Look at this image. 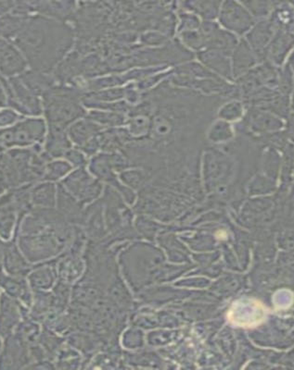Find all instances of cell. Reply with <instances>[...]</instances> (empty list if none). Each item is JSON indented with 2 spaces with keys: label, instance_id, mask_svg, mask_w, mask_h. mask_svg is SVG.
I'll return each instance as SVG.
<instances>
[{
  "label": "cell",
  "instance_id": "cell-1",
  "mask_svg": "<svg viewBox=\"0 0 294 370\" xmlns=\"http://www.w3.org/2000/svg\"><path fill=\"white\" fill-rule=\"evenodd\" d=\"M11 42L26 58L31 70L51 75L71 50L75 36L66 23L32 15Z\"/></svg>",
  "mask_w": 294,
  "mask_h": 370
},
{
  "label": "cell",
  "instance_id": "cell-2",
  "mask_svg": "<svg viewBox=\"0 0 294 370\" xmlns=\"http://www.w3.org/2000/svg\"><path fill=\"white\" fill-rule=\"evenodd\" d=\"M81 91L73 87L54 85L41 97L43 113L48 125L68 128L87 116L82 105Z\"/></svg>",
  "mask_w": 294,
  "mask_h": 370
},
{
  "label": "cell",
  "instance_id": "cell-3",
  "mask_svg": "<svg viewBox=\"0 0 294 370\" xmlns=\"http://www.w3.org/2000/svg\"><path fill=\"white\" fill-rule=\"evenodd\" d=\"M16 243L24 258L31 264L51 261L58 256L68 244V237L54 232L43 234L17 235Z\"/></svg>",
  "mask_w": 294,
  "mask_h": 370
},
{
  "label": "cell",
  "instance_id": "cell-4",
  "mask_svg": "<svg viewBox=\"0 0 294 370\" xmlns=\"http://www.w3.org/2000/svg\"><path fill=\"white\" fill-rule=\"evenodd\" d=\"M47 121L39 117L24 118L14 126L0 129V146L5 151L42 145L47 136Z\"/></svg>",
  "mask_w": 294,
  "mask_h": 370
},
{
  "label": "cell",
  "instance_id": "cell-5",
  "mask_svg": "<svg viewBox=\"0 0 294 370\" xmlns=\"http://www.w3.org/2000/svg\"><path fill=\"white\" fill-rule=\"evenodd\" d=\"M6 97L7 107L21 115L29 117H39L43 113L41 97L33 94L28 88L21 82L19 77L6 79L0 75Z\"/></svg>",
  "mask_w": 294,
  "mask_h": 370
},
{
  "label": "cell",
  "instance_id": "cell-6",
  "mask_svg": "<svg viewBox=\"0 0 294 370\" xmlns=\"http://www.w3.org/2000/svg\"><path fill=\"white\" fill-rule=\"evenodd\" d=\"M219 26L236 36H245L253 28L256 21L241 2L223 1L219 17Z\"/></svg>",
  "mask_w": 294,
  "mask_h": 370
},
{
  "label": "cell",
  "instance_id": "cell-7",
  "mask_svg": "<svg viewBox=\"0 0 294 370\" xmlns=\"http://www.w3.org/2000/svg\"><path fill=\"white\" fill-rule=\"evenodd\" d=\"M243 130L253 136L263 137L278 133L285 128L283 118L278 117L268 110L252 108L249 109L241 121Z\"/></svg>",
  "mask_w": 294,
  "mask_h": 370
},
{
  "label": "cell",
  "instance_id": "cell-8",
  "mask_svg": "<svg viewBox=\"0 0 294 370\" xmlns=\"http://www.w3.org/2000/svg\"><path fill=\"white\" fill-rule=\"evenodd\" d=\"M32 363L29 345L12 333L4 339L0 353V369H26Z\"/></svg>",
  "mask_w": 294,
  "mask_h": 370
},
{
  "label": "cell",
  "instance_id": "cell-9",
  "mask_svg": "<svg viewBox=\"0 0 294 370\" xmlns=\"http://www.w3.org/2000/svg\"><path fill=\"white\" fill-rule=\"evenodd\" d=\"M29 317V308L2 293L0 295V337L12 334L23 319Z\"/></svg>",
  "mask_w": 294,
  "mask_h": 370
},
{
  "label": "cell",
  "instance_id": "cell-10",
  "mask_svg": "<svg viewBox=\"0 0 294 370\" xmlns=\"http://www.w3.org/2000/svg\"><path fill=\"white\" fill-rule=\"evenodd\" d=\"M26 58L11 41L0 38V75L6 79L18 77L27 70Z\"/></svg>",
  "mask_w": 294,
  "mask_h": 370
},
{
  "label": "cell",
  "instance_id": "cell-11",
  "mask_svg": "<svg viewBox=\"0 0 294 370\" xmlns=\"http://www.w3.org/2000/svg\"><path fill=\"white\" fill-rule=\"evenodd\" d=\"M277 31V27L268 18V19L257 21L249 33L245 35V41L252 48L260 62L266 60V51Z\"/></svg>",
  "mask_w": 294,
  "mask_h": 370
},
{
  "label": "cell",
  "instance_id": "cell-12",
  "mask_svg": "<svg viewBox=\"0 0 294 370\" xmlns=\"http://www.w3.org/2000/svg\"><path fill=\"white\" fill-rule=\"evenodd\" d=\"M33 265L24 258L16 240L5 241L2 256V271L11 276L27 278Z\"/></svg>",
  "mask_w": 294,
  "mask_h": 370
},
{
  "label": "cell",
  "instance_id": "cell-13",
  "mask_svg": "<svg viewBox=\"0 0 294 370\" xmlns=\"http://www.w3.org/2000/svg\"><path fill=\"white\" fill-rule=\"evenodd\" d=\"M18 224V214L12 191L0 195V238L4 241L14 239Z\"/></svg>",
  "mask_w": 294,
  "mask_h": 370
},
{
  "label": "cell",
  "instance_id": "cell-14",
  "mask_svg": "<svg viewBox=\"0 0 294 370\" xmlns=\"http://www.w3.org/2000/svg\"><path fill=\"white\" fill-rule=\"evenodd\" d=\"M0 289L3 293L15 299L24 307L31 308L33 302V290L26 278L11 276L0 271Z\"/></svg>",
  "mask_w": 294,
  "mask_h": 370
},
{
  "label": "cell",
  "instance_id": "cell-15",
  "mask_svg": "<svg viewBox=\"0 0 294 370\" xmlns=\"http://www.w3.org/2000/svg\"><path fill=\"white\" fill-rule=\"evenodd\" d=\"M231 60L234 81L256 68L260 63L258 58L256 57L243 38H241L238 45H236L235 50L232 52Z\"/></svg>",
  "mask_w": 294,
  "mask_h": 370
},
{
  "label": "cell",
  "instance_id": "cell-16",
  "mask_svg": "<svg viewBox=\"0 0 294 370\" xmlns=\"http://www.w3.org/2000/svg\"><path fill=\"white\" fill-rule=\"evenodd\" d=\"M196 56H197L199 62L203 64L214 75L226 82H234L233 76H232L231 57L226 56L221 52L212 50L197 52Z\"/></svg>",
  "mask_w": 294,
  "mask_h": 370
},
{
  "label": "cell",
  "instance_id": "cell-17",
  "mask_svg": "<svg viewBox=\"0 0 294 370\" xmlns=\"http://www.w3.org/2000/svg\"><path fill=\"white\" fill-rule=\"evenodd\" d=\"M32 290H48L57 279L56 261H48L33 266L26 278Z\"/></svg>",
  "mask_w": 294,
  "mask_h": 370
},
{
  "label": "cell",
  "instance_id": "cell-18",
  "mask_svg": "<svg viewBox=\"0 0 294 370\" xmlns=\"http://www.w3.org/2000/svg\"><path fill=\"white\" fill-rule=\"evenodd\" d=\"M293 31L278 29L266 51V60L273 66L281 67L293 48Z\"/></svg>",
  "mask_w": 294,
  "mask_h": 370
},
{
  "label": "cell",
  "instance_id": "cell-19",
  "mask_svg": "<svg viewBox=\"0 0 294 370\" xmlns=\"http://www.w3.org/2000/svg\"><path fill=\"white\" fill-rule=\"evenodd\" d=\"M45 152L53 160L64 157L66 152L72 148L71 141L67 134V128L48 125L47 136H46Z\"/></svg>",
  "mask_w": 294,
  "mask_h": 370
},
{
  "label": "cell",
  "instance_id": "cell-20",
  "mask_svg": "<svg viewBox=\"0 0 294 370\" xmlns=\"http://www.w3.org/2000/svg\"><path fill=\"white\" fill-rule=\"evenodd\" d=\"M103 130L105 129L85 117L69 125L67 128V134L70 141L81 148L88 141Z\"/></svg>",
  "mask_w": 294,
  "mask_h": 370
},
{
  "label": "cell",
  "instance_id": "cell-21",
  "mask_svg": "<svg viewBox=\"0 0 294 370\" xmlns=\"http://www.w3.org/2000/svg\"><path fill=\"white\" fill-rule=\"evenodd\" d=\"M20 80L36 97H41L53 87L55 79L53 75L48 73L36 72L33 70H26V72L18 76Z\"/></svg>",
  "mask_w": 294,
  "mask_h": 370
},
{
  "label": "cell",
  "instance_id": "cell-22",
  "mask_svg": "<svg viewBox=\"0 0 294 370\" xmlns=\"http://www.w3.org/2000/svg\"><path fill=\"white\" fill-rule=\"evenodd\" d=\"M57 186L51 182L33 183L31 188V201L33 207L54 209L56 206Z\"/></svg>",
  "mask_w": 294,
  "mask_h": 370
},
{
  "label": "cell",
  "instance_id": "cell-23",
  "mask_svg": "<svg viewBox=\"0 0 294 370\" xmlns=\"http://www.w3.org/2000/svg\"><path fill=\"white\" fill-rule=\"evenodd\" d=\"M238 40L240 39L238 38V36L219 27L214 33V35L208 39L205 50L219 51L226 56L231 57L232 52L235 50L236 45H238Z\"/></svg>",
  "mask_w": 294,
  "mask_h": 370
},
{
  "label": "cell",
  "instance_id": "cell-24",
  "mask_svg": "<svg viewBox=\"0 0 294 370\" xmlns=\"http://www.w3.org/2000/svg\"><path fill=\"white\" fill-rule=\"evenodd\" d=\"M221 3L222 1L204 0V1H185L180 4L182 5V10L192 12L201 20L214 21L219 17Z\"/></svg>",
  "mask_w": 294,
  "mask_h": 370
},
{
  "label": "cell",
  "instance_id": "cell-25",
  "mask_svg": "<svg viewBox=\"0 0 294 370\" xmlns=\"http://www.w3.org/2000/svg\"><path fill=\"white\" fill-rule=\"evenodd\" d=\"M235 126L228 121L216 119L211 124L206 131V139L213 143H226L234 141Z\"/></svg>",
  "mask_w": 294,
  "mask_h": 370
},
{
  "label": "cell",
  "instance_id": "cell-26",
  "mask_svg": "<svg viewBox=\"0 0 294 370\" xmlns=\"http://www.w3.org/2000/svg\"><path fill=\"white\" fill-rule=\"evenodd\" d=\"M90 121L95 122L104 129L125 126L127 124V116L122 113L109 111V110L92 109L85 116Z\"/></svg>",
  "mask_w": 294,
  "mask_h": 370
},
{
  "label": "cell",
  "instance_id": "cell-27",
  "mask_svg": "<svg viewBox=\"0 0 294 370\" xmlns=\"http://www.w3.org/2000/svg\"><path fill=\"white\" fill-rule=\"evenodd\" d=\"M88 176L84 170H75V173L70 174L67 178L63 180L61 185L78 200L82 201L87 200L88 190L90 187H87Z\"/></svg>",
  "mask_w": 294,
  "mask_h": 370
},
{
  "label": "cell",
  "instance_id": "cell-28",
  "mask_svg": "<svg viewBox=\"0 0 294 370\" xmlns=\"http://www.w3.org/2000/svg\"><path fill=\"white\" fill-rule=\"evenodd\" d=\"M28 18L11 13L0 17V38L14 40L26 26Z\"/></svg>",
  "mask_w": 294,
  "mask_h": 370
},
{
  "label": "cell",
  "instance_id": "cell-29",
  "mask_svg": "<svg viewBox=\"0 0 294 370\" xmlns=\"http://www.w3.org/2000/svg\"><path fill=\"white\" fill-rule=\"evenodd\" d=\"M245 113H246V106L243 101L231 99L223 104L217 110V118L233 124L243 120Z\"/></svg>",
  "mask_w": 294,
  "mask_h": 370
},
{
  "label": "cell",
  "instance_id": "cell-30",
  "mask_svg": "<svg viewBox=\"0 0 294 370\" xmlns=\"http://www.w3.org/2000/svg\"><path fill=\"white\" fill-rule=\"evenodd\" d=\"M125 126L133 140L147 138L151 131L152 119L145 115L130 116L127 117Z\"/></svg>",
  "mask_w": 294,
  "mask_h": 370
},
{
  "label": "cell",
  "instance_id": "cell-31",
  "mask_svg": "<svg viewBox=\"0 0 294 370\" xmlns=\"http://www.w3.org/2000/svg\"><path fill=\"white\" fill-rule=\"evenodd\" d=\"M56 205L58 211L64 217V219L68 220L73 218V214L78 211V203L73 195L70 194L63 185L60 183L57 185V200Z\"/></svg>",
  "mask_w": 294,
  "mask_h": 370
},
{
  "label": "cell",
  "instance_id": "cell-32",
  "mask_svg": "<svg viewBox=\"0 0 294 370\" xmlns=\"http://www.w3.org/2000/svg\"><path fill=\"white\" fill-rule=\"evenodd\" d=\"M14 333L19 336L27 344L32 345L38 344L41 332L38 322L28 317L21 321Z\"/></svg>",
  "mask_w": 294,
  "mask_h": 370
},
{
  "label": "cell",
  "instance_id": "cell-33",
  "mask_svg": "<svg viewBox=\"0 0 294 370\" xmlns=\"http://www.w3.org/2000/svg\"><path fill=\"white\" fill-rule=\"evenodd\" d=\"M179 42L189 50L200 52L206 48L207 40L200 29L179 33Z\"/></svg>",
  "mask_w": 294,
  "mask_h": 370
},
{
  "label": "cell",
  "instance_id": "cell-34",
  "mask_svg": "<svg viewBox=\"0 0 294 370\" xmlns=\"http://www.w3.org/2000/svg\"><path fill=\"white\" fill-rule=\"evenodd\" d=\"M71 170L72 166L68 161L51 160L48 162L47 167H46L41 182H56V180L66 176Z\"/></svg>",
  "mask_w": 294,
  "mask_h": 370
},
{
  "label": "cell",
  "instance_id": "cell-35",
  "mask_svg": "<svg viewBox=\"0 0 294 370\" xmlns=\"http://www.w3.org/2000/svg\"><path fill=\"white\" fill-rule=\"evenodd\" d=\"M241 4L247 9L248 11L252 14L254 20L261 21L268 19L272 11H273L278 2L271 1H241Z\"/></svg>",
  "mask_w": 294,
  "mask_h": 370
},
{
  "label": "cell",
  "instance_id": "cell-36",
  "mask_svg": "<svg viewBox=\"0 0 294 370\" xmlns=\"http://www.w3.org/2000/svg\"><path fill=\"white\" fill-rule=\"evenodd\" d=\"M84 96L88 99L98 101V102H116V101L125 99V87L108 88V89L90 92V93L85 94Z\"/></svg>",
  "mask_w": 294,
  "mask_h": 370
},
{
  "label": "cell",
  "instance_id": "cell-37",
  "mask_svg": "<svg viewBox=\"0 0 294 370\" xmlns=\"http://www.w3.org/2000/svg\"><path fill=\"white\" fill-rule=\"evenodd\" d=\"M38 344L47 354L48 359H53L55 353L59 349L63 341L51 330L45 328L39 336Z\"/></svg>",
  "mask_w": 294,
  "mask_h": 370
},
{
  "label": "cell",
  "instance_id": "cell-38",
  "mask_svg": "<svg viewBox=\"0 0 294 370\" xmlns=\"http://www.w3.org/2000/svg\"><path fill=\"white\" fill-rule=\"evenodd\" d=\"M201 21L197 15L192 12L182 11L179 14V26H177V33L187 32L200 29Z\"/></svg>",
  "mask_w": 294,
  "mask_h": 370
},
{
  "label": "cell",
  "instance_id": "cell-39",
  "mask_svg": "<svg viewBox=\"0 0 294 370\" xmlns=\"http://www.w3.org/2000/svg\"><path fill=\"white\" fill-rule=\"evenodd\" d=\"M173 70H167V72L165 70V72L156 73V75L144 78L142 80L136 82L135 85H136L137 89L142 93V92L151 90L152 88L154 87L156 85L159 84V82L164 80V79L168 77V76H171Z\"/></svg>",
  "mask_w": 294,
  "mask_h": 370
},
{
  "label": "cell",
  "instance_id": "cell-40",
  "mask_svg": "<svg viewBox=\"0 0 294 370\" xmlns=\"http://www.w3.org/2000/svg\"><path fill=\"white\" fill-rule=\"evenodd\" d=\"M24 118H26L24 116L15 111L14 109L4 107V108L0 109V129L14 126Z\"/></svg>",
  "mask_w": 294,
  "mask_h": 370
},
{
  "label": "cell",
  "instance_id": "cell-41",
  "mask_svg": "<svg viewBox=\"0 0 294 370\" xmlns=\"http://www.w3.org/2000/svg\"><path fill=\"white\" fill-rule=\"evenodd\" d=\"M168 40V36L159 32H148L143 33L140 41L146 45H162Z\"/></svg>",
  "mask_w": 294,
  "mask_h": 370
},
{
  "label": "cell",
  "instance_id": "cell-42",
  "mask_svg": "<svg viewBox=\"0 0 294 370\" xmlns=\"http://www.w3.org/2000/svg\"><path fill=\"white\" fill-rule=\"evenodd\" d=\"M64 158H66V161L70 162V163L75 165L76 167L85 164L84 155H83L80 151H78V149L70 148L69 151L66 152V154L64 155Z\"/></svg>",
  "mask_w": 294,
  "mask_h": 370
},
{
  "label": "cell",
  "instance_id": "cell-43",
  "mask_svg": "<svg viewBox=\"0 0 294 370\" xmlns=\"http://www.w3.org/2000/svg\"><path fill=\"white\" fill-rule=\"evenodd\" d=\"M16 1H0V17L10 14Z\"/></svg>",
  "mask_w": 294,
  "mask_h": 370
},
{
  "label": "cell",
  "instance_id": "cell-44",
  "mask_svg": "<svg viewBox=\"0 0 294 370\" xmlns=\"http://www.w3.org/2000/svg\"><path fill=\"white\" fill-rule=\"evenodd\" d=\"M4 107H7V97H6L2 82L0 81V109L4 108Z\"/></svg>",
  "mask_w": 294,
  "mask_h": 370
},
{
  "label": "cell",
  "instance_id": "cell-45",
  "mask_svg": "<svg viewBox=\"0 0 294 370\" xmlns=\"http://www.w3.org/2000/svg\"><path fill=\"white\" fill-rule=\"evenodd\" d=\"M5 241L0 238V256H3V249H4Z\"/></svg>",
  "mask_w": 294,
  "mask_h": 370
},
{
  "label": "cell",
  "instance_id": "cell-46",
  "mask_svg": "<svg viewBox=\"0 0 294 370\" xmlns=\"http://www.w3.org/2000/svg\"><path fill=\"white\" fill-rule=\"evenodd\" d=\"M2 347H3V342L1 341V337H0V353H1Z\"/></svg>",
  "mask_w": 294,
  "mask_h": 370
},
{
  "label": "cell",
  "instance_id": "cell-47",
  "mask_svg": "<svg viewBox=\"0 0 294 370\" xmlns=\"http://www.w3.org/2000/svg\"><path fill=\"white\" fill-rule=\"evenodd\" d=\"M0 295H1V293H0Z\"/></svg>",
  "mask_w": 294,
  "mask_h": 370
}]
</instances>
